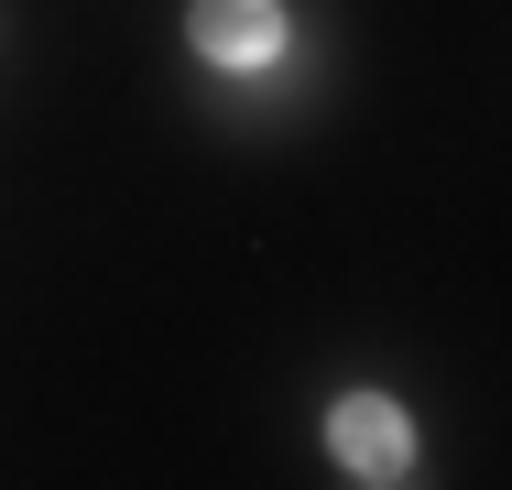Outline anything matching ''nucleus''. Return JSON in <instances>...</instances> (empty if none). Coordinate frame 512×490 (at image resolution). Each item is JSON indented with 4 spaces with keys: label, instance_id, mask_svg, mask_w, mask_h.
Listing matches in <instances>:
<instances>
[{
    "label": "nucleus",
    "instance_id": "1",
    "mask_svg": "<svg viewBox=\"0 0 512 490\" xmlns=\"http://www.w3.org/2000/svg\"><path fill=\"white\" fill-rule=\"evenodd\" d=\"M327 458L349 469V480H404L414 469V425H404V403H382V392H349L338 414H327Z\"/></svg>",
    "mask_w": 512,
    "mask_h": 490
},
{
    "label": "nucleus",
    "instance_id": "2",
    "mask_svg": "<svg viewBox=\"0 0 512 490\" xmlns=\"http://www.w3.org/2000/svg\"><path fill=\"white\" fill-rule=\"evenodd\" d=\"M207 66H273L284 55V0H197L186 11Z\"/></svg>",
    "mask_w": 512,
    "mask_h": 490
}]
</instances>
